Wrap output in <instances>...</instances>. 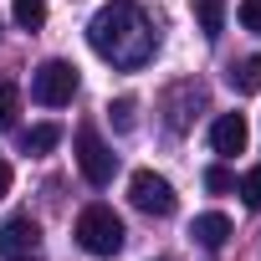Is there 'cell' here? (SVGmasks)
Returning a JSON list of instances; mask_svg holds the SVG:
<instances>
[{
  "label": "cell",
  "mask_w": 261,
  "mask_h": 261,
  "mask_svg": "<svg viewBox=\"0 0 261 261\" xmlns=\"http://www.w3.org/2000/svg\"><path fill=\"white\" fill-rule=\"evenodd\" d=\"M87 41H92V51H97L102 62L128 67V72L144 67V62L154 57V46H159L134 0H113V6H102V11L87 21Z\"/></svg>",
  "instance_id": "cell-1"
},
{
  "label": "cell",
  "mask_w": 261,
  "mask_h": 261,
  "mask_svg": "<svg viewBox=\"0 0 261 261\" xmlns=\"http://www.w3.org/2000/svg\"><path fill=\"white\" fill-rule=\"evenodd\" d=\"M77 246L87 256H118L123 251V220L108 205H87L77 215Z\"/></svg>",
  "instance_id": "cell-2"
},
{
  "label": "cell",
  "mask_w": 261,
  "mask_h": 261,
  "mask_svg": "<svg viewBox=\"0 0 261 261\" xmlns=\"http://www.w3.org/2000/svg\"><path fill=\"white\" fill-rule=\"evenodd\" d=\"M31 97L41 108H67L77 97V67L72 62H41L31 72Z\"/></svg>",
  "instance_id": "cell-3"
},
{
  "label": "cell",
  "mask_w": 261,
  "mask_h": 261,
  "mask_svg": "<svg viewBox=\"0 0 261 261\" xmlns=\"http://www.w3.org/2000/svg\"><path fill=\"white\" fill-rule=\"evenodd\" d=\"M77 169H82V179L87 185H113V174H118V154L92 134V128H77Z\"/></svg>",
  "instance_id": "cell-4"
},
{
  "label": "cell",
  "mask_w": 261,
  "mask_h": 261,
  "mask_svg": "<svg viewBox=\"0 0 261 261\" xmlns=\"http://www.w3.org/2000/svg\"><path fill=\"white\" fill-rule=\"evenodd\" d=\"M128 200H134V210H144V215H174V185L164 179V174H154V169H139L134 179H128Z\"/></svg>",
  "instance_id": "cell-5"
},
{
  "label": "cell",
  "mask_w": 261,
  "mask_h": 261,
  "mask_svg": "<svg viewBox=\"0 0 261 261\" xmlns=\"http://www.w3.org/2000/svg\"><path fill=\"white\" fill-rule=\"evenodd\" d=\"M246 144H251V123H246V113H220L215 128H210V149L230 159V154H246Z\"/></svg>",
  "instance_id": "cell-6"
},
{
  "label": "cell",
  "mask_w": 261,
  "mask_h": 261,
  "mask_svg": "<svg viewBox=\"0 0 261 261\" xmlns=\"http://www.w3.org/2000/svg\"><path fill=\"white\" fill-rule=\"evenodd\" d=\"M36 241H41V225L31 215H11L6 225H0V251H6V256H31Z\"/></svg>",
  "instance_id": "cell-7"
},
{
  "label": "cell",
  "mask_w": 261,
  "mask_h": 261,
  "mask_svg": "<svg viewBox=\"0 0 261 261\" xmlns=\"http://www.w3.org/2000/svg\"><path fill=\"white\" fill-rule=\"evenodd\" d=\"M190 236L205 246V251H220L225 241H230V220L220 215V210H205V215H195V225H190Z\"/></svg>",
  "instance_id": "cell-8"
},
{
  "label": "cell",
  "mask_w": 261,
  "mask_h": 261,
  "mask_svg": "<svg viewBox=\"0 0 261 261\" xmlns=\"http://www.w3.org/2000/svg\"><path fill=\"white\" fill-rule=\"evenodd\" d=\"M195 21H200L205 41H215L225 31V0H195Z\"/></svg>",
  "instance_id": "cell-9"
},
{
  "label": "cell",
  "mask_w": 261,
  "mask_h": 261,
  "mask_svg": "<svg viewBox=\"0 0 261 261\" xmlns=\"http://www.w3.org/2000/svg\"><path fill=\"white\" fill-rule=\"evenodd\" d=\"M230 87L236 92H261V57H246L230 67Z\"/></svg>",
  "instance_id": "cell-10"
},
{
  "label": "cell",
  "mask_w": 261,
  "mask_h": 261,
  "mask_svg": "<svg viewBox=\"0 0 261 261\" xmlns=\"http://www.w3.org/2000/svg\"><path fill=\"white\" fill-rule=\"evenodd\" d=\"M57 144H62V128L57 123H36L31 134H26V154H51Z\"/></svg>",
  "instance_id": "cell-11"
},
{
  "label": "cell",
  "mask_w": 261,
  "mask_h": 261,
  "mask_svg": "<svg viewBox=\"0 0 261 261\" xmlns=\"http://www.w3.org/2000/svg\"><path fill=\"white\" fill-rule=\"evenodd\" d=\"M11 11H16V26L21 31H41L46 26V0H16Z\"/></svg>",
  "instance_id": "cell-12"
},
{
  "label": "cell",
  "mask_w": 261,
  "mask_h": 261,
  "mask_svg": "<svg viewBox=\"0 0 261 261\" xmlns=\"http://www.w3.org/2000/svg\"><path fill=\"white\" fill-rule=\"evenodd\" d=\"M16 113H21V87L0 82V134H6V128H16Z\"/></svg>",
  "instance_id": "cell-13"
},
{
  "label": "cell",
  "mask_w": 261,
  "mask_h": 261,
  "mask_svg": "<svg viewBox=\"0 0 261 261\" xmlns=\"http://www.w3.org/2000/svg\"><path fill=\"white\" fill-rule=\"evenodd\" d=\"M205 190H215V195H225V190H236V174H230L225 164H210V169H205Z\"/></svg>",
  "instance_id": "cell-14"
},
{
  "label": "cell",
  "mask_w": 261,
  "mask_h": 261,
  "mask_svg": "<svg viewBox=\"0 0 261 261\" xmlns=\"http://www.w3.org/2000/svg\"><path fill=\"white\" fill-rule=\"evenodd\" d=\"M236 16H241V26H246L251 36H261V0H241Z\"/></svg>",
  "instance_id": "cell-15"
},
{
  "label": "cell",
  "mask_w": 261,
  "mask_h": 261,
  "mask_svg": "<svg viewBox=\"0 0 261 261\" xmlns=\"http://www.w3.org/2000/svg\"><path fill=\"white\" fill-rule=\"evenodd\" d=\"M241 200H246L251 210H261V164H256V169L241 179Z\"/></svg>",
  "instance_id": "cell-16"
},
{
  "label": "cell",
  "mask_w": 261,
  "mask_h": 261,
  "mask_svg": "<svg viewBox=\"0 0 261 261\" xmlns=\"http://www.w3.org/2000/svg\"><path fill=\"white\" fill-rule=\"evenodd\" d=\"M108 113H113V128H118V134H128V128H134V97H118Z\"/></svg>",
  "instance_id": "cell-17"
},
{
  "label": "cell",
  "mask_w": 261,
  "mask_h": 261,
  "mask_svg": "<svg viewBox=\"0 0 261 261\" xmlns=\"http://www.w3.org/2000/svg\"><path fill=\"white\" fill-rule=\"evenodd\" d=\"M11 179H16V174H11V164H6V159H0V200H6V195H11Z\"/></svg>",
  "instance_id": "cell-18"
},
{
  "label": "cell",
  "mask_w": 261,
  "mask_h": 261,
  "mask_svg": "<svg viewBox=\"0 0 261 261\" xmlns=\"http://www.w3.org/2000/svg\"><path fill=\"white\" fill-rule=\"evenodd\" d=\"M16 261H26V256H16Z\"/></svg>",
  "instance_id": "cell-19"
}]
</instances>
